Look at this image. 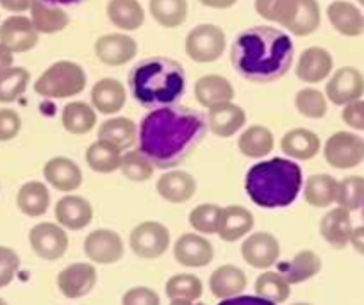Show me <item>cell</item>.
<instances>
[{"label": "cell", "mask_w": 364, "mask_h": 305, "mask_svg": "<svg viewBox=\"0 0 364 305\" xmlns=\"http://www.w3.org/2000/svg\"><path fill=\"white\" fill-rule=\"evenodd\" d=\"M227 38L223 29L213 23H200V26L193 27L186 36V54L191 61L208 63L218 61L225 52Z\"/></svg>", "instance_id": "9c48e42d"}, {"label": "cell", "mask_w": 364, "mask_h": 305, "mask_svg": "<svg viewBox=\"0 0 364 305\" xmlns=\"http://www.w3.org/2000/svg\"><path fill=\"white\" fill-rule=\"evenodd\" d=\"M31 4H33V0H0V6L9 13H26L27 9H31Z\"/></svg>", "instance_id": "f5cc1de1"}, {"label": "cell", "mask_w": 364, "mask_h": 305, "mask_svg": "<svg viewBox=\"0 0 364 305\" xmlns=\"http://www.w3.org/2000/svg\"><path fill=\"white\" fill-rule=\"evenodd\" d=\"M255 11L300 38L316 33L321 23L318 0H255Z\"/></svg>", "instance_id": "5b68a950"}, {"label": "cell", "mask_w": 364, "mask_h": 305, "mask_svg": "<svg viewBox=\"0 0 364 305\" xmlns=\"http://www.w3.org/2000/svg\"><path fill=\"white\" fill-rule=\"evenodd\" d=\"M363 209H364V208H363Z\"/></svg>", "instance_id": "be15d7a7"}, {"label": "cell", "mask_w": 364, "mask_h": 305, "mask_svg": "<svg viewBox=\"0 0 364 305\" xmlns=\"http://www.w3.org/2000/svg\"><path fill=\"white\" fill-rule=\"evenodd\" d=\"M364 95V75L353 66H343L336 70L325 87V97L334 106H348L352 102L360 100Z\"/></svg>", "instance_id": "7c38bea8"}, {"label": "cell", "mask_w": 364, "mask_h": 305, "mask_svg": "<svg viewBox=\"0 0 364 305\" xmlns=\"http://www.w3.org/2000/svg\"><path fill=\"white\" fill-rule=\"evenodd\" d=\"M327 18L341 36L357 38L364 34V16L357 6L346 0H334L327 8Z\"/></svg>", "instance_id": "f1b7e54d"}, {"label": "cell", "mask_w": 364, "mask_h": 305, "mask_svg": "<svg viewBox=\"0 0 364 305\" xmlns=\"http://www.w3.org/2000/svg\"><path fill=\"white\" fill-rule=\"evenodd\" d=\"M304 188L302 168L288 157H272L254 164L245 177V189L259 208H288Z\"/></svg>", "instance_id": "3957f363"}, {"label": "cell", "mask_w": 364, "mask_h": 305, "mask_svg": "<svg viewBox=\"0 0 364 305\" xmlns=\"http://www.w3.org/2000/svg\"><path fill=\"white\" fill-rule=\"evenodd\" d=\"M338 178L328 173H313L304 184V200L311 208L325 209L336 203L338 196Z\"/></svg>", "instance_id": "e575fe53"}, {"label": "cell", "mask_w": 364, "mask_h": 305, "mask_svg": "<svg viewBox=\"0 0 364 305\" xmlns=\"http://www.w3.org/2000/svg\"><path fill=\"white\" fill-rule=\"evenodd\" d=\"M16 205L20 213L29 218L43 216L50 208V191L45 182L29 181L20 186L18 195H16Z\"/></svg>", "instance_id": "d6a6232c"}, {"label": "cell", "mask_w": 364, "mask_h": 305, "mask_svg": "<svg viewBox=\"0 0 364 305\" xmlns=\"http://www.w3.org/2000/svg\"><path fill=\"white\" fill-rule=\"evenodd\" d=\"M173 257L184 268H205L215 259V247L202 234L186 232L173 243Z\"/></svg>", "instance_id": "5bb4252c"}, {"label": "cell", "mask_w": 364, "mask_h": 305, "mask_svg": "<svg viewBox=\"0 0 364 305\" xmlns=\"http://www.w3.org/2000/svg\"><path fill=\"white\" fill-rule=\"evenodd\" d=\"M295 59L291 38L268 26L250 27L234 40L230 61L234 70L252 82H273L289 72Z\"/></svg>", "instance_id": "7a4b0ae2"}, {"label": "cell", "mask_w": 364, "mask_h": 305, "mask_svg": "<svg viewBox=\"0 0 364 305\" xmlns=\"http://www.w3.org/2000/svg\"><path fill=\"white\" fill-rule=\"evenodd\" d=\"M54 215L55 222L65 230H82L93 222L95 211H93V205H91L90 200L68 193V195L61 196L58 200L54 208Z\"/></svg>", "instance_id": "e0dca14e"}, {"label": "cell", "mask_w": 364, "mask_h": 305, "mask_svg": "<svg viewBox=\"0 0 364 305\" xmlns=\"http://www.w3.org/2000/svg\"><path fill=\"white\" fill-rule=\"evenodd\" d=\"M197 178L190 171H164L156 182L157 195L170 203H186L197 195Z\"/></svg>", "instance_id": "ffe728a7"}, {"label": "cell", "mask_w": 364, "mask_h": 305, "mask_svg": "<svg viewBox=\"0 0 364 305\" xmlns=\"http://www.w3.org/2000/svg\"><path fill=\"white\" fill-rule=\"evenodd\" d=\"M0 305H9V304L4 300V298H0Z\"/></svg>", "instance_id": "94428289"}, {"label": "cell", "mask_w": 364, "mask_h": 305, "mask_svg": "<svg viewBox=\"0 0 364 305\" xmlns=\"http://www.w3.org/2000/svg\"><path fill=\"white\" fill-rule=\"evenodd\" d=\"M218 305H275L268 300H262L257 294H240V296L227 298L222 300Z\"/></svg>", "instance_id": "816d5d0a"}, {"label": "cell", "mask_w": 364, "mask_h": 305, "mask_svg": "<svg viewBox=\"0 0 364 305\" xmlns=\"http://www.w3.org/2000/svg\"><path fill=\"white\" fill-rule=\"evenodd\" d=\"M255 294L262 300H268L272 304L279 305L288 301V298L291 296V284L284 279L279 272H262L261 275L255 279L254 284Z\"/></svg>", "instance_id": "ab89813d"}, {"label": "cell", "mask_w": 364, "mask_h": 305, "mask_svg": "<svg viewBox=\"0 0 364 305\" xmlns=\"http://www.w3.org/2000/svg\"><path fill=\"white\" fill-rule=\"evenodd\" d=\"M122 150L114 146L113 143L104 141V139H97L95 143H91L86 150V164L90 170L97 171V173H113V171L120 170L122 163Z\"/></svg>", "instance_id": "74e56055"}, {"label": "cell", "mask_w": 364, "mask_h": 305, "mask_svg": "<svg viewBox=\"0 0 364 305\" xmlns=\"http://www.w3.org/2000/svg\"><path fill=\"white\" fill-rule=\"evenodd\" d=\"M120 171L131 182H146L154 175V163L141 150H129L122 154Z\"/></svg>", "instance_id": "bcb514c9"}, {"label": "cell", "mask_w": 364, "mask_h": 305, "mask_svg": "<svg viewBox=\"0 0 364 305\" xmlns=\"http://www.w3.org/2000/svg\"><path fill=\"white\" fill-rule=\"evenodd\" d=\"M291 305H313V304H309V301H295V304Z\"/></svg>", "instance_id": "91938a15"}, {"label": "cell", "mask_w": 364, "mask_h": 305, "mask_svg": "<svg viewBox=\"0 0 364 305\" xmlns=\"http://www.w3.org/2000/svg\"><path fill=\"white\" fill-rule=\"evenodd\" d=\"M321 272V259L313 250H300L289 259L288 262H282L279 266V273L288 280L291 286L302 284L316 277Z\"/></svg>", "instance_id": "f546056e"}, {"label": "cell", "mask_w": 364, "mask_h": 305, "mask_svg": "<svg viewBox=\"0 0 364 305\" xmlns=\"http://www.w3.org/2000/svg\"><path fill=\"white\" fill-rule=\"evenodd\" d=\"M281 150L291 161H311L320 154L321 139L306 127L289 129L281 139Z\"/></svg>", "instance_id": "cb8c5ba5"}, {"label": "cell", "mask_w": 364, "mask_h": 305, "mask_svg": "<svg viewBox=\"0 0 364 305\" xmlns=\"http://www.w3.org/2000/svg\"><path fill=\"white\" fill-rule=\"evenodd\" d=\"M170 243L171 236L168 227L161 222H154V220L138 223L129 236L132 254L145 261L163 257L170 248Z\"/></svg>", "instance_id": "ba28073f"}, {"label": "cell", "mask_w": 364, "mask_h": 305, "mask_svg": "<svg viewBox=\"0 0 364 305\" xmlns=\"http://www.w3.org/2000/svg\"><path fill=\"white\" fill-rule=\"evenodd\" d=\"M99 273L93 262H73L63 268L58 275V287L63 296L77 300L95 289Z\"/></svg>", "instance_id": "9a60e30c"}, {"label": "cell", "mask_w": 364, "mask_h": 305, "mask_svg": "<svg viewBox=\"0 0 364 305\" xmlns=\"http://www.w3.org/2000/svg\"><path fill=\"white\" fill-rule=\"evenodd\" d=\"M357 2H359L360 6H364V0H357Z\"/></svg>", "instance_id": "6125c7cd"}, {"label": "cell", "mask_w": 364, "mask_h": 305, "mask_svg": "<svg viewBox=\"0 0 364 305\" xmlns=\"http://www.w3.org/2000/svg\"><path fill=\"white\" fill-rule=\"evenodd\" d=\"M31 22L40 34L61 33L68 27V13L61 6L47 4L45 0H33L31 4Z\"/></svg>", "instance_id": "1f68e13d"}, {"label": "cell", "mask_w": 364, "mask_h": 305, "mask_svg": "<svg viewBox=\"0 0 364 305\" xmlns=\"http://www.w3.org/2000/svg\"><path fill=\"white\" fill-rule=\"evenodd\" d=\"M204 117L186 106H166L154 109L138 129L139 150L154 166L173 168L186 159L204 139Z\"/></svg>", "instance_id": "6da1fadb"}, {"label": "cell", "mask_w": 364, "mask_h": 305, "mask_svg": "<svg viewBox=\"0 0 364 305\" xmlns=\"http://www.w3.org/2000/svg\"><path fill=\"white\" fill-rule=\"evenodd\" d=\"M40 41V33L34 29L31 18L23 15H13L0 23V43L13 54H23L33 50Z\"/></svg>", "instance_id": "2e32d148"}, {"label": "cell", "mask_w": 364, "mask_h": 305, "mask_svg": "<svg viewBox=\"0 0 364 305\" xmlns=\"http://www.w3.org/2000/svg\"><path fill=\"white\" fill-rule=\"evenodd\" d=\"M237 0H200V4L211 9H229L236 6Z\"/></svg>", "instance_id": "11a10c76"}, {"label": "cell", "mask_w": 364, "mask_h": 305, "mask_svg": "<svg viewBox=\"0 0 364 305\" xmlns=\"http://www.w3.org/2000/svg\"><path fill=\"white\" fill-rule=\"evenodd\" d=\"M20 269V257L13 248L0 245V289L15 280Z\"/></svg>", "instance_id": "7dc6e473"}, {"label": "cell", "mask_w": 364, "mask_h": 305, "mask_svg": "<svg viewBox=\"0 0 364 305\" xmlns=\"http://www.w3.org/2000/svg\"><path fill=\"white\" fill-rule=\"evenodd\" d=\"M106 15L117 29L125 33L138 31L145 23V9L138 0H109Z\"/></svg>", "instance_id": "836d02e7"}, {"label": "cell", "mask_w": 364, "mask_h": 305, "mask_svg": "<svg viewBox=\"0 0 364 305\" xmlns=\"http://www.w3.org/2000/svg\"><path fill=\"white\" fill-rule=\"evenodd\" d=\"M22 131V118L15 109H0V141H11Z\"/></svg>", "instance_id": "c3c4849f"}, {"label": "cell", "mask_w": 364, "mask_h": 305, "mask_svg": "<svg viewBox=\"0 0 364 305\" xmlns=\"http://www.w3.org/2000/svg\"><path fill=\"white\" fill-rule=\"evenodd\" d=\"M152 18L164 29H177L188 18V0H149Z\"/></svg>", "instance_id": "f35d334b"}, {"label": "cell", "mask_w": 364, "mask_h": 305, "mask_svg": "<svg viewBox=\"0 0 364 305\" xmlns=\"http://www.w3.org/2000/svg\"><path fill=\"white\" fill-rule=\"evenodd\" d=\"M138 54V43L127 34H104L95 41V55L106 66H124Z\"/></svg>", "instance_id": "d6986e66"}, {"label": "cell", "mask_w": 364, "mask_h": 305, "mask_svg": "<svg viewBox=\"0 0 364 305\" xmlns=\"http://www.w3.org/2000/svg\"><path fill=\"white\" fill-rule=\"evenodd\" d=\"M43 178L48 186L66 193V195L77 191L84 182V175L79 164L65 156H55L45 163Z\"/></svg>", "instance_id": "ac0fdd59"}, {"label": "cell", "mask_w": 364, "mask_h": 305, "mask_svg": "<svg viewBox=\"0 0 364 305\" xmlns=\"http://www.w3.org/2000/svg\"><path fill=\"white\" fill-rule=\"evenodd\" d=\"M31 82V72L22 66H11V68L0 72V104H11L16 102Z\"/></svg>", "instance_id": "b9f144b4"}, {"label": "cell", "mask_w": 364, "mask_h": 305, "mask_svg": "<svg viewBox=\"0 0 364 305\" xmlns=\"http://www.w3.org/2000/svg\"><path fill=\"white\" fill-rule=\"evenodd\" d=\"M255 225L254 215L248 211L243 205H227L222 211V218H220L218 236L220 240L225 243H234L248 234H252Z\"/></svg>", "instance_id": "83f0119b"}, {"label": "cell", "mask_w": 364, "mask_h": 305, "mask_svg": "<svg viewBox=\"0 0 364 305\" xmlns=\"http://www.w3.org/2000/svg\"><path fill=\"white\" fill-rule=\"evenodd\" d=\"M127 104V91L125 86L117 79H100L95 82V86L91 87V106L97 113L106 114H118Z\"/></svg>", "instance_id": "44dd1931"}, {"label": "cell", "mask_w": 364, "mask_h": 305, "mask_svg": "<svg viewBox=\"0 0 364 305\" xmlns=\"http://www.w3.org/2000/svg\"><path fill=\"white\" fill-rule=\"evenodd\" d=\"M87 84L86 72L73 61H58L48 66L34 82V91L45 98H70L82 93Z\"/></svg>", "instance_id": "8992f818"}, {"label": "cell", "mask_w": 364, "mask_h": 305, "mask_svg": "<svg viewBox=\"0 0 364 305\" xmlns=\"http://www.w3.org/2000/svg\"><path fill=\"white\" fill-rule=\"evenodd\" d=\"M350 245L357 254L364 255V225L353 227L352 236H350Z\"/></svg>", "instance_id": "db71d44e"}, {"label": "cell", "mask_w": 364, "mask_h": 305, "mask_svg": "<svg viewBox=\"0 0 364 305\" xmlns=\"http://www.w3.org/2000/svg\"><path fill=\"white\" fill-rule=\"evenodd\" d=\"M352 216L350 211L343 208H334L325 213L320 220V234L332 248L343 250L350 245V236H352Z\"/></svg>", "instance_id": "484cf974"}, {"label": "cell", "mask_w": 364, "mask_h": 305, "mask_svg": "<svg viewBox=\"0 0 364 305\" xmlns=\"http://www.w3.org/2000/svg\"><path fill=\"white\" fill-rule=\"evenodd\" d=\"M29 245L43 261H59L68 252V234L59 223L43 222L29 230Z\"/></svg>", "instance_id": "30bf717a"}, {"label": "cell", "mask_w": 364, "mask_h": 305, "mask_svg": "<svg viewBox=\"0 0 364 305\" xmlns=\"http://www.w3.org/2000/svg\"><path fill=\"white\" fill-rule=\"evenodd\" d=\"M222 211L223 208H220L218 203H200V205L191 209L190 218H188L191 229L197 234H202V236L218 234Z\"/></svg>", "instance_id": "7bdbcfd3"}, {"label": "cell", "mask_w": 364, "mask_h": 305, "mask_svg": "<svg viewBox=\"0 0 364 305\" xmlns=\"http://www.w3.org/2000/svg\"><path fill=\"white\" fill-rule=\"evenodd\" d=\"M84 254L93 264H114L125 254V243L117 230L95 229L84 240Z\"/></svg>", "instance_id": "8fae6325"}, {"label": "cell", "mask_w": 364, "mask_h": 305, "mask_svg": "<svg viewBox=\"0 0 364 305\" xmlns=\"http://www.w3.org/2000/svg\"><path fill=\"white\" fill-rule=\"evenodd\" d=\"M45 2L52 6H72V4H79V2H84V0H45Z\"/></svg>", "instance_id": "6f0895ef"}, {"label": "cell", "mask_w": 364, "mask_h": 305, "mask_svg": "<svg viewBox=\"0 0 364 305\" xmlns=\"http://www.w3.org/2000/svg\"><path fill=\"white\" fill-rule=\"evenodd\" d=\"M13 52L8 50L4 45L0 43V72H4V70L11 68L13 66Z\"/></svg>", "instance_id": "9f6ffc18"}, {"label": "cell", "mask_w": 364, "mask_h": 305, "mask_svg": "<svg viewBox=\"0 0 364 305\" xmlns=\"http://www.w3.org/2000/svg\"><path fill=\"white\" fill-rule=\"evenodd\" d=\"M247 124V113L234 102L209 109L208 129L218 138H232Z\"/></svg>", "instance_id": "4316f807"}, {"label": "cell", "mask_w": 364, "mask_h": 305, "mask_svg": "<svg viewBox=\"0 0 364 305\" xmlns=\"http://www.w3.org/2000/svg\"><path fill=\"white\" fill-rule=\"evenodd\" d=\"M122 305H161V296L152 287L136 286L125 291Z\"/></svg>", "instance_id": "681fc988"}, {"label": "cell", "mask_w": 364, "mask_h": 305, "mask_svg": "<svg viewBox=\"0 0 364 305\" xmlns=\"http://www.w3.org/2000/svg\"><path fill=\"white\" fill-rule=\"evenodd\" d=\"M241 255L255 269H269L281 257V243L269 232H252L241 243Z\"/></svg>", "instance_id": "4fadbf2b"}, {"label": "cell", "mask_w": 364, "mask_h": 305, "mask_svg": "<svg viewBox=\"0 0 364 305\" xmlns=\"http://www.w3.org/2000/svg\"><path fill=\"white\" fill-rule=\"evenodd\" d=\"M234 95H236V91H234L232 82L225 77L216 75V73L200 77L195 82V98L208 111L232 102Z\"/></svg>", "instance_id": "7402d4cb"}, {"label": "cell", "mask_w": 364, "mask_h": 305, "mask_svg": "<svg viewBox=\"0 0 364 305\" xmlns=\"http://www.w3.org/2000/svg\"><path fill=\"white\" fill-rule=\"evenodd\" d=\"M97 139L113 143L124 152L138 143V125L127 117H111L97 129Z\"/></svg>", "instance_id": "4dcf8cb0"}, {"label": "cell", "mask_w": 364, "mask_h": 305, "mask_svg": "<svg viewBox=\"0 0 364 305\" xmlns=\"http://www.w3.org/2000/svg\"><path fill=\"white\" fill-rule=\"evenodd\" d=\"M61 124L63 129L73 136L90 134L97 127V111L86 102H68L63 107Z\"/></svg>", "instance_id": "d590c367"}, {"label": "cell", "mask_w": 364, "mask_h": 305, "mask_svg": "<svg viewBox=\"0 0 364 305\" xmlns=\"http://www.w3.org/2000/svg\"><path fill=\"white\" fill-rule=\"evenodd\" d=\"M341 120L353 131H364V100H355L343 107Z\"/></svg>", "instance_id": "f907efd6"}, {"label": "cell", "mask_w": 364, "mask_h": 305, "mask_svg": "<svg viewBox=\"0 0 364 305\" xmlns=\"http://www.w3.org/2000/svg\"><path fill=\"white\" fill-rule=\"evenodd\" d=\"M334 68V59L331 52L321 47H309L300 54L296 63V77L302 82L318 84L323 82Z\"/></svg>", "instance_id": "603a6c76"}, {"label": "cell", "mask_w": 364, "mask_h": 305, "mask_svg": "<svg viewBox=\"0 0 364 305\" xmlns=\"http://www.w3.org/2000/svg\"><path fill=\"white\" fill-rule=\"evenodd\" d=\"M132 97L143 107L173 106L186 91V73L175 59L154 55L139 61L129 73Z\"/></svg>", "instance_id": "277c9868"}, {"label": "cell", "mask_w": 364, "mask_h": 305, "mask_svg": "<svg viewBox=\"0 0 364 305\" xmlns=\"http://www.w3.org/2000/svg\"><path fill=\"white\" fill-rule=\"evenodd\" d=\"M164 293L170 300L198 301L204 294V284L193 273H177L164 284Z\"/></svg>", "instance_id": "60d3db41"}, {"label": "cell", "mask_w": 364, "mask_h": 305, "mask_svg": "<svg viewBox=\"0 0 364 305\" xmlns=\"http://www.w3.org/2000/svg\"><path fill=\"white\" fill-rule=\"evenodd\" d=\"M295 107L304 118L321 120L328 111V100L325 93H321L316 87H304L296 93Z\"/></svg>", "instance_id": "f6af8a7d"}, {"label": "cell", "mask_w": 364, "mask_h": 305, "mask_svg": "<svg viewBox=\"0 0 364 305\" xmlns=\"http://www.w3.org/2000/svg\"><path fill=\"white\" fill-rule=\"evenodd\" d=\"M336 203L346 211H357L364 208V177L348 175L338 182V196Z\"/></svg>", "instance_id": "ee69618b"}, {"label": "cell", "mask_w": 364, "mask_h": 305, "mask_svg": "<svg viewBox=\"0 0 364 305\" xmlns=\"http://www.w3.org/2000/svg\"><path fill=\"white\" fill-rule=\"evenodd\" d=\"M247 273L236 264L218 266L209 277V289H211L213 296L218 298V300L240 296L247 289Z\"/></svg>", "instance_id": "d4e9b609"}, {"label": "cell", "mask_w": 364, "mask_h": 305, "mask_svg": "<svg viewBox=\"0 0 364 305\" xmlns=\"http://www.w3.org/2000/svg\"><path fill=\"white\" fill-rule=\"evenodd\" d=\"M325 163L334 170H353L364 163V138L350 131H338L323 145Z\"/></svg>", "instance_id": "52a82bcc"}, {"label": "cell", "mask_w": 364, "mask_h": 305, "mask_svg": "<svg viewBox=\"0 0 364 305\" xmlns=\"http://www.w3.org/2000/svg\"><path fill=\"white\" fill-rule=\"evenodd\" d=\"M237 149L248 159H262L275 149V136L264 125H252L240 134Z\"/></svg>", "instance_id": "8d00e7d4"}, {"label": "cell", "mask_w": 364, "mask_h": 305, "mask_svg": "<svg viewBox=\"0 0 364 305\" xmlns=\"http://www.w3.org/2000/svg\"><path fill=\"white\" fill-rule=\"evenodd\" d=\"M168 305H205L202 301H188V300H171Z\"/></svg>", "instance_id": "680465c9"}]
</instances>
